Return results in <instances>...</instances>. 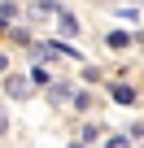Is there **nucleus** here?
Returning <instances> with one entry per match:
<instances>
[{"label":"nucleus","mask_w":144,"mask_h":148,"mask_svg":"<svg viewBox=\"0 0 144 148\" xmlns=\"http://www.w3.org/2000/svg\"><path fill=\"white\" fill-rule=\"evenodd\" d=\"M0 70H5V57H0Z\"/></svg>","instance_id":"nucleus-6"},{"label":"nucleus","mask_w":144,"mask_h":148,"mask_svg":"<svg viewBox=\"0 0 144 148\" xmlns=\"http://www.w3.org/2000/svg\"><path fill=\"white\" fill-rule=\"evenodd\" d=\"M57 22H61V31H65V35H74V31H79V22H74V18H70L65 9H57Z\"/></svg>","instance_id":"nucleus-2"},{"label":"nucleus","mask_w":144,"mask_h":148,"mask_svg":"<svg viewBox=\"0 0 144 148\" xmlns=\"http://www.w3.org/2000/svg\"><path fill=\"white\" fill-rule=\"evenodd\" d=\"M114 100H122V105H131V100H135V92H131V87H114Z\"/></svg>","instance_id":"nucleus-3"},{"label":"nucleus","mask_w":144,"mask_h":148,"mask_svg":"<svg viewBox=\"0 0 144 148\" xmlns=\"http://www.w3.org/2000/svg\"><path fill=\"white\" fill-rule=\"evenodd\" d=\"M5 131H9V122H5V113H0V135H5Z\"/></svg>","instance_id":"nucleus-5"},{"label":"nucleus","mask_w":144,"mask_h":148,"mask_svg":"<svg viewBox=\"0 0 144 148\" xmlns=\"http://www.w3.org/2000/svg\"><path fill=\"white\" fill-rule=\"evenodd\" d=\"M5 92H9L13 100H22V96H31V83L22 79V74H9V79H5Z\"/></svg>","instance_id":"nucleus-1"},{"label":"nucleus","mask_w":144,"mask_h":148,"mask_svg":"<svg viewBox=\"0 0 144 148\" xmlns=\"http://www.w3.org/2000/svg\"><path fill=\"white\" fill-rule=\"evenodd\" d=\"M74 148H88V144H74Z\"/></svg>","instance_id":"nucleus-7"},{"label":"nucleus","mask_w":144,"mask_h":148,"mask_svg":"<svg viewBox=\"0 0 144 148\" xmlns=\"http://www.w3.org/2000/svg\"><path fill=\"white\" fill-rule=\"evenodd\" d=\"M105 148H127V139H122V135H109V139H105Z\"/></svg>","instance_id":"nucleus-4"}]
</instances>
